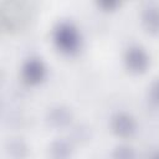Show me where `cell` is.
Segmentation results:
<instances>
[{
    "label": "cell",
    "instance_id": "cell-3",
    "mask_svg": "<svg viewBox=\"0 0 159 159\" xmlns=\"http://www.w3.org/2000/svg\"><path fill=\"white\" fill-rule=\"evenodd\" d=\"M22 81L29 86L40 84L46 77V66L45 63L36 57H31L22 65L21 68Z\"/></svg>",
    "mask_w": 159,
    "mask_h": 159
},
{
    "label": "cell",
    "instance_id": "cell-1",
    "mask_svg": "<svg viewBox=\"0 0 159 159\" xmlns=\"http://www.w3.org/2000/svg\"><path fill=\"white\" fill-rule=\"evenodd\" d=\"M52 39L56 48L63 55L73 56L81 48V34L72 22L60 21L53 27Z\"/></svg>",
    "mask_w": 159,
    "mask_h": 159
},
{
    "label": "cell",
    "instance_id": "cell-5",
    "mask_svg": "<svg viewBox=\"0 0 159 159\" xmlns=\"http://www.w3.org/2000/svg\"><path fill=\"white\" fill-rule=\"evenodd\" d=\"M140 22L147 32L159 35V5L155 2L144 4L140 11Z\"/></svg>",
    "mask_w": 159,
    "mask_h": 159
},
{
    "label": "cell",
    "instance_id": "cell-7",
    "mask_svg": "<svg viewBox=\"0 0 159 159\" xmlns=\"http://www.w3.org/2000/svg\"><path fill=\"white\" fill-rule=\"evenodd\" d=\"M72 145L66 139H56L50 145V155L52 159H70Z\"/></svg>",
    "mask_w": 159,
    "mask_h": 159
},
{
    "label": "cell",
    "instance_id": "cell-10",
    "mask_svg": "<svg viewBox=\"0 0 159 159\" xmlns=\"http://www.w3.org/2000/svg\"><path fill=\"white\" fill-rule=\"evenodd\" d=\"M149 99L153 104L159 106V78H157L149 87Z\"/></svg>",
    "mask_w": 159,
    "mask_h": 159
},
{
    "label": "cell",
    "instance_id": "cell-8",
    "mask_svg": "<svg viewBox=\"0 0 159 159\" xmlns=\"http://www.w3.org/2000/svg\"><path fill=\"white\" fill-rule=\"evenodd\" d=\"M6 153L11 159H24L27 154V147L21 139H12L6 147Z\"/></svg>",
    "mask_w": 159,
    "mask_h": 159
},
{
    "label": "cell",
    "instance_id": "cell-2",
    "mask_svg": "<svg viewBox=\"0 0 159 159\" xmlns=\"http://www.w3.org/2000/svg\"><path fill=\"white\" fill-rule=\"evenodd\" d=\"M125 68L133 75L144 73L149 67V55L139 45L129 46L123 56Z\"/></svg>",
    "mask_w": 159,
    "mask_h": 159
},
{
    "label": "cell",
    "instance_id": "cell-12",
    "mask_svg": "<svg viewBox=\"0 0 159 159\" xmlns=\"http://www.w3.org/2000/svg\"><path fill=\"white\" fill-rule=\"evenodd\" d=\"M152 159H159V152H157V153L152 157Z\"/></svg>",
    "mask_w": 159,
    "mask_h": 159
},
{
    "label": "cell",
    "instance_id": "cell-6",
    "mask_svg": "<svg viewBox=\"0 0 159 159\" xmlns=\"http://www.w3.org/2000/svg\"><path fill=\"white\" fill-rule=\"evenodd\" d=\"M72 112L65 106L51 107L46 114L47 123L53 128H65L72 120Z\"/></svg>",
    "mask_w": 159,
    "mask_h": 159
},
{
    "label": "cell",
    "instance_id": "cell-11",
    "mask_svg": "<svg viewBox=\"0 0 159 159\" xmlns=\"http://www.w3.org/2000/svg\"><path fill=\"white\" fill-rule=\"evenodd\" d=\"M120 5L119 1H116V0H102V1H98L97 2V6L101 7L103 11H114L118 6Z\"/></svg>",
    "mask_w": 159,
    "mask_h": 159
},
{
    "label": "cell",
    "instance_id": "cell-9",
    "mask_svg": "<svg viewBox=\"0 0 159 159\" xmlns=\"http://www.w3.org/2000/svg\"><path fill=\"white\" fill-rule=\"evenodd\" d=\"M112 159H137V154L132 147L127 144H120L114 148L112 153Z\"/></svg>",
    "mask_w": 159,
    "mask_h": 159
},
{
    "label": "cell",
    "instance_id": "cell-4",
    "mask_svg": "<svg viewBox=\"0 0 159 159\" xmlns=\"http://www.w3.org/2000/svg\"><path fill=\"white\" fill-rule=\"evenodd\" d=\"M111 129L119 138H129L135 133L137 123L130 114L125 112H117L111 118Z\"/></svg>",
    "mask_w": 159,
    "mask_h": 159
}]
</instances>
